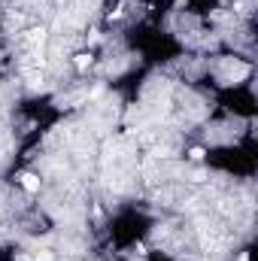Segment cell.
<instances>
[{
  "instance_id": "1",
  "label": "cell",
  "mask_w": 258,
  "mask_h": 261,
  "mask_svg": "<svg viewBox=\"0 0 258 261\" xmlns=\"http://www.w3.org/2000/svg\"><path fill=\"white\" fill-rule=\"evenodd\" d=\"M21 182H24V189H28V192H37V189H40V179H37L34 173H24V176H21Z\"/></svg>"
}]
</instances>
